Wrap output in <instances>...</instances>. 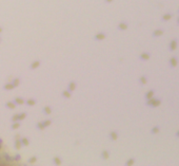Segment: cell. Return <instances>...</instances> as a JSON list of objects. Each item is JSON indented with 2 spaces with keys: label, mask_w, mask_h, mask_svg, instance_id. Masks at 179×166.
I'll return each instance as SVG.
<instances>
[{
  "label": "cell",
  "mask_w": 179,
  "mask_h": 166,
  "mask_svg": "<svg viewBox=\"0 0 179 166\" xmlns=\"http://www.w3.org/2000/svg\"><path fill=\"white\" fill-rule=\"evenodd\" d=\"M176 136H177V137H179V130H178V131L176 132Z\"/></svg>",
  "instance_id": "6"
},
{
  "label": "cell",
  "mask_w": 179,
  "mask_h": 166,
  "mask_svg": "<svg viewBox=\"0 0 179 166\" xmlns=\"http://www.w3.org/2000/svg\"><path fill=\"white\" fill-rule=\"evenodd\" d=\"M168 63H170L171 68H175V67L177 66V63H178V58L176 57V56H173V57L170 58V61H168Z\"/></svg>",
  "instance_id": "2"
},
{
  "label": "cell",
  "mask_w": 179,
  "mask_h": 166,
  "mask_svg": "<svg viewBox=\"0 0 179 166\" xmlns=\"http://www.w3.org/2000/svg\"><path fill=\"white\" fill-rule=\"evenodd\" d=\"M172 14L171 13H167V14H166V15H163L162 16V21H167V20H170L171 18H172Z\"/></svg>",
  "instance_id": "3"
},
{
  "label": "cell",
  "mask_w": 179,
  "mask_h": 166,
  "mask_svg": "<svg viewBox=\"0 0 179 166\" xmlns=\"http://www.w3.org/2000/svg\"><path fill=\"white\" fill-rule=\"evenodd\" d=\"M159 129H160L159 127H155V128L153 129V133H156V132H158V131H159Z\"/></svg>",
  "instance_id": "5"
},
{
  "label": "cell",
  "mask_w": 179,
  "mask_h": 166,
  "mask_svg": "<svg viewBox=\"0 0 179 166\" xmlns=\"http://www.w3.org/2000/svg\"><path fill=\"white\" fill-rule=\"evenodd\" d=\"M178 12H179V9H178Z\"/></svg>",
  "instance_id": "8"
},
{
  "label": "cell",
  "mask_w": 179,
  "mask_h": 166,
  "mask_svg": "<svg viewBox=\"0 0 179 166\" xmlns=\"http://www.w3.org/2000/svg\"><path fill=\"white\" fill-rule=\"evenodd\" d=\"M177 45H178L177 38H174V39H172L171 42H170V45H168V48H170V51L176 50V49H177Z\"/></svg>",
  "instance_id": "1"
},
{
  "label": "cell",
  "mask_w": 179,
  "mask_h": 166,
  "mask_svg": "<svg viewBox=\"0 0 179 166\" xmlns=\"http://www.w3.org/2000/svg\"><path fill=\"white\" fill-rule=\"evenodd\" d=\"M162 34H163L162 30H157L155 33H154V36H156V35H157V36H159V35H162Z\"/></svg>",
  "instance_id": "4"
},
{
  "label": "cell",
  "mask_w": 179,
  "mask_h": 166,
  "mask_svg": "<svg viewBox=\"0 0 179 166\" xmlns=\"http://www.w3.org/2000/svg\"><path fill=\"white\" fill-rule=\"evenodd\" d=\"M177 23L179 24V17H178V18H177Z\"/></svg>",
  "instance_id": "7"
}]
</instances>
